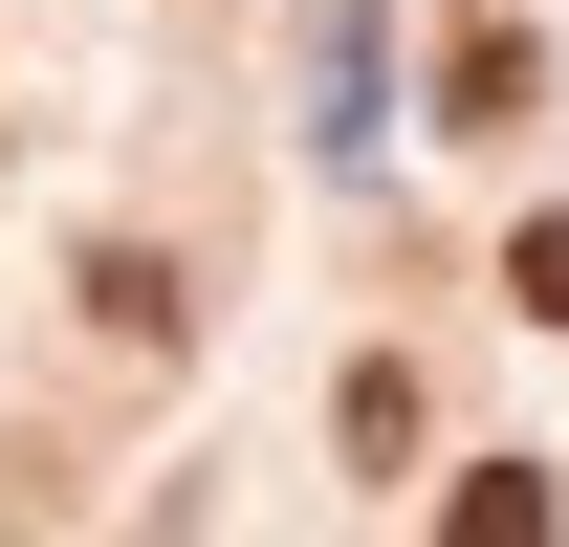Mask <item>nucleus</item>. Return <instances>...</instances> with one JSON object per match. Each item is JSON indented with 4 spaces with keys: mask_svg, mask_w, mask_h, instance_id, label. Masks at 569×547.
<instances>
[{
    "mask_svg": "<svg viewBox=\"0 0 569 547\" xmlns=\"http://www.w3.org/2000/svg\"><path fill=\"white\" fill-rule=\"evenodd\" d=\"M526 110H548V44L526 22H460L438 44V132H526Z\"/></svg>",
    "mask_w": 569,
    "mask_h": 547,
    "instance_id": "nucleus-1",
    "label": "nucleus"
},
{
    "mask_svg": "<svg viewBox=\"0 0 569 547\" xmlns=\"http://www.w3.org/2000/svg\"><path fill=\"white\" fill-rule=\"evenodd\" d=\"M438 547H548V481H526V460H482L460 504H438Z\"/></svg>",
    "mask_w": 569,
    "mask_h": 547,
    "instance_id": "nucleus-2",
    "label": "nucleus"
},
{
    "mask_svg": "<svg viewBox=\"0 0 569 547\" xmlns=\"http://www.w3.org/2000/svg\"><path fill=\"white\" fill-rule=\"evenodd\" d=\"M503 285H526V329H569V219H526V263H503Z\"/></svg>",
    "mask_w": 569,
    "mask_h": 547,
    "instance_id": "nucleus-3",
    "label": "nucleus"
}]
</instances>
